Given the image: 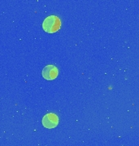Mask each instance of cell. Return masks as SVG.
<instances>
[{
  "mask_svg": "<svg viewBox=\"0 0 139 146\" xmlns=\"http://www.w3.org/2000/svg\"><path fill=\"white\" fill-rule=\"evenodd\" d=\"M61 27V21L56 16H47L42 23V29L48 33H54Z\"/></svg>",
  "mask_w": 139,
  "mask_h": 146,
  "instance_id": "6da1fadb",
  "label": "cell"
},
{
  "mask_svg": "<svg viewBox=\"0 0 139 146\" xmlns=\"http://www.w3.org/2000/svg\"><path fill=\"white\" fill-rule=\"evenodd\" d=\"M58 124H59V117L55 114L49 113L46 114L42 118V125L46 128L52 129L56 127Z\"/></svg>",
  "mask_w": 139,
  "mask_h": 146,
  "instance_id": "7a4b0ae2",
  "label": "cell"
},
{
  "mask_svg": "<svg viewBox=\"0 0 139 146\" xmlns=\"http://www.w3.org/2000/svg\"><path fill=\"white\" fill-rule=\"evenodd\" d=\"M59 70L55 65H47L42 70V76L47 80H53L57 78Z\"/></svg>",
  "mask_w": 139,
  "mask_h": 146,
  "instance_id": "3957f363",
  "label": "cell"
}]
</instances>
